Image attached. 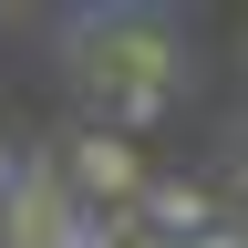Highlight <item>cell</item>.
I'll list each match as a JSON object with an SVG mask.
<instances>
[{
	"instance_id": "1",
	"label": "cell",
	"mask_w": 248,
	"mask_h": 248,
	"mask_svg": "<svg viewBox=\"0 0 248 248\" xmlns=\"http://www.w3.org/2000/svg\"><path fill=\"white\" fill-rule=\"evenodd\" d=\"M83 93H93V114H104V135H145V124L176 104V42L145 11L83 21Z\"/></svg>"
},
{
	"instance_id": "2",
	"label": "cell",
	"mask_w": 248,
	"mask_h": 248,
	"mask_svg": "<svg viewBox=\"0 0 248 248\" xmlns=\"http://www.w3.org/2000/svg\"><path fill=\"white\" fill-rule=\"evenodd\" d=\"M93 238V207L73 197V176H62V155H31L21 197L0 207V248H83Z\"/></svg>"
},
{
	"instance_id": "3",
	"label": "cell",
	"mask_w": 248,
	"mask_h": 248,
	"mask_svg": "<svg viewBox=\"0 0 248 248\" xmlns=\"http://www.w3.org/2000/svg\"><path fill=\"white\" fill-rule=\"evenodd\" d=\"M62 176H73V197H83L93 217H135V207H145V186H155L145 145H135V135H104V124L62 145Z\"/></svg>"
},
{
	"instance_id": "4",
	"label": "cell",
	"mask_w": 248,
	"mask_h": 248,
	"mask_svg": "<svg viewBox=\"0 0 248 248\" xmlns=\"http://www.w3.org/2000/svg\"><path fill=\"white\" fill-rule=\"evenodd\" d=\"M135 228H145V238H166V248H197V238L217 228V197H207L197 176H155V186H145V207H135Z\"/></svg>"
},
{
	"instance_id": "5",
	"label": "cell",
	"mask_w": 248,
	"mask_h": 248,
	"mask_svg": "<svg viewBox=\"0 0 248 248\" xmlns=\"http://www.w3.org/2000/svg\"><path fill=\"white\" fill-rule=\"evenodd\" d=\"M21 176H31V155H11V145H0V207L21 197Z\"/></svg>"
},
{
	"instance_id": "6",
	"label": "cell",
	"mask_w": 248,
	"mask_h": 248,
	"mask_svg": "<svg viewBox=\"0 0 248 248\" xmlns=\"http://www.w3.org/2000/svg\"><path fill=\"white\" fill-rule=\"evenodd\" d=\"M197 248H248V228H228V217H217V228H207Z\"/></svg>"
}]
</instances>
